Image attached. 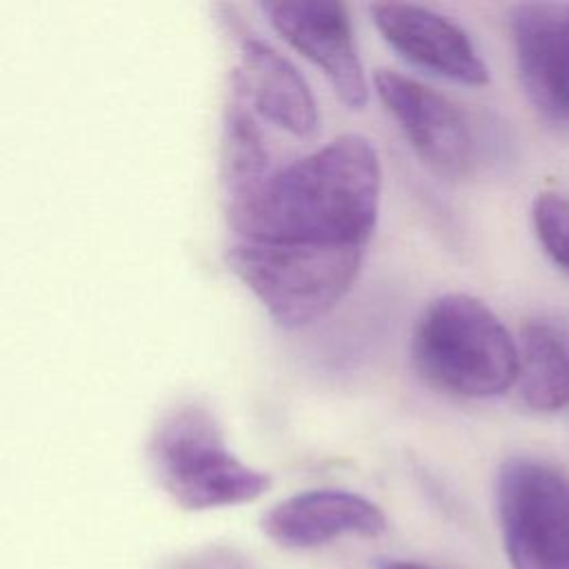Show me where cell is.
I'll return each mask as SVG.
<instances>
[{
  "label": "cell",
  "mask_w": 569,
  "mask_h": 569,
  "mask_svg": "<svg viewBox=\"0 0 569 569\" xmlns=\"http://www.w3.org/2000/svg\"><path fill=\"white\" fill-rule=\"evenodd\" d=\"M380 182L373 144L345 133L236 198L231 220L249 242L365 249L378 222Z\"/></svg>",
  "instance_id": "cell-1"
},
{
  "label": "cell",
  "mask_w": 569,
  "mask_h": 569,
  "mask_svg": "<svg viewBox=\"0 0 569 569\" xmlns=\"http://www.w3.org/2000/svg\"><path fill=\"white\" fill-rule=\"evenodd\" d=\"M411 360L436 389L460 398H493L518 378V345L478 298L445 293L418 318Z\"/></svg>",
  "instance_id": "cell-2"
},
{
  "label": "cell",
  "mask_w": 569,
  "mask_h": 569,
  "mask_svg": "<svg viewBox=\"0 0 569 569\" xmlns=\"http://www.w3.org/2000/svg\"><path fill=\"white\" fill-rule=\"evenodd\" d=\"M362 247L240 242L231 264L260 298L271 318L300 329L327 316L351 289Z\"/></svg>",
  "instance_id": "cell-3"
},
{
  "label": "cell",
  "mask_w": 569,
  "mask_h": 569,
  "mask_svg": "<svg viewBox=\"0 0 569 569\" xmlns=\"http://www.w3.org/2000/svg\"><path fill=\"white\" fill-rule=\"evenodd\" d=\"M498 518L511 569H569V473L516 456L496 482Z\"/></svg>",
  "instance_id": "cell-4"
},
{
  "label": "cell",
  "mask_w": 569,
  "mask_h": 569,
  "mask_svg": "<svg viewBox=\"0 0 569 569\" xmlns=\"http://www.w3.org/2000/svg\"><path fill=\"white\" fill-rule=\"evenodd\" d=\"M373 87L425 164L445 178H462L471 171L473 136L451 100L391 69H378Z\"/></svg>",
  "instance_id": "cell-5"
},
{
  "label": "cell",
  "mask_w": 569,
  "mask_h": 569,
  "mask_svg": "<svg viewBox=\"0 0 569 569\" xmlns=\"http://www.w3.org/2000/svg\"><path fill=\"white\" fill-rule=\"evenodd\" d=\"M271 27L331 82L340 102L360 109L367 102V80L358 56L349 9L336 0L262 2Z\"/></svg>",
  "instance_id": "cell-6"
},
{
  "label": "cell",
  "mask_w": 569,
  "mask_h": 569,
  "mask_svg": "<svg viewBox=\"0 0 569 569\" xmlns=\"http://www.w3.org/2000/svg\"><path fill=\"white\" fill-rule=\"evenodd\" d=\"M369 11L378 33L409 64L467 87L489 82L467 31L447 16L405 2H376Z\"/></svg>",
  "instance_id": "cell-7"
},
{
  "label": "cell",
  "mask_w": 569,
  "mask_h": 569,
  "mask_svg": "<svg viewBox=\"0 0 569 569\" xmlns=\"http://www.w3.org/2000/svg\"><path fill=\"white\" fill-rule=\"evenodd\" d=\"M518 76L533 107L569 127V31L565 7L527 2L509 18Z\"/></svg>",
  "instance_id": "cell-8"
},
{
  "label": "cell",
  "mask_w": 569,
  "mask_h": 569,
  "mask_svg": "<svg viewBox=\"0 0 569 569\" xmlns=\"http://www.w3.org/2000/svg\"><path fill=\"white\" fill-rule=\"evenodd\" d=\"M385 513L369 498L345 489L296 493L262 518L264 533L284 549H311L340 536H380Z\"/></svg>",
  "instance_id": "cell-9"
},
{
  "label": "cell",
  "mask_w": 569,
  "mask_h": 569,
  "mask_svg": "<svg viewBox=\"0 0 569 569\" xmlns=\"http://www.w3.org/2000/svg\"><path fill=\"white\" fill-rule=\"evenodd\" d=\"M169 473L176 496L191 509L249 502L271 487L264 471L236 460L204 422L193 425L171 451Z\"/></svg>",
  "instance_id": "cell-10"
},
{
  "label": "cell",
  "mask_w": 569,
  "mask_h": 569,
  "mask_svg": "<svg viewBox=\"0 0 569 569\" xmlns=\"http://www.w3.org/2000/svg\"><path fill=\"white\" fill-rule=\"evenodd\" d=\"M242 53V84L256 109L291 136H311L318 129V107L302 73L260 40H247Z\"/></svg>",
  "instance_id": "cell-11"
},
{
  "label": "cell",
  "mask_w": 569,
  "mask_h": 569,
  "mask_svg": "<svg viewBox=\"0 0 569 569\" xmlns=\"http://www.w3.org/2000/svg\"><path fill=\"white\" fill-rule=\"evenodd\" d=\"M516 382L520 400L531 411L553 413L569 405V349L553 327H522Z\"/></svg>",
  "instance_id": "cell-12"
},
{
  "label": "cell",
  "mask_w": 569,
  "mask_h": 569,
  "mask_svg": "<svg viewBox=\"0 0 569 569\" xmlns=\"http://www.w3.org/2000/svg\"><path fill=\"white\" fill-rule=\"evenodd\" d=\"M269 176V153L253 120L240 109L229 122V180L236 198L256 189Z\"/></svg>",
  "instance_id": "cell-13"
},
{
  "label": "cell",
  "mask_w": 569,
  "mask_h": 569,
  "mask_svg": "<svg viewBox=\"0 0 569 569\" xmlns=\"http://www.w3.org/2000/svg\"><path fill=\"white\" fill-rule=\"evenodd\" d=\"M531 220L549 260L569 276V198L551 191L538 193Z\"/></svg>",
  "instance_id": "cell-14"
},
{
  "label": "cell",
  "mask_w": 569,
  "mask_h": 569,
  "mask_svg": "<svg viewBox=\"0 0 569 569\" xmlns=\"http://www.w3.org/2000/svg\"><path fill=\"white\" fill-rule=\"evenodd\" d=\"M187 569H251L242 558L229 553H213L209 558H198L187 562Z\"/></svg>",
  "instance_id": "cell-15"
},
{
  "label": "cell",
  "mask_w": 569,
  "mask_h": 569,
  "mask_svg": "<svg viewBox=\"0 0 569 569\" xmlns=\"http://www.w3.org/2000/svg\"><path fill=\"white\" fill-rule=\"evenodd\" d=\"M380 569H431V567H425L420 562H409V560H385Z\"/></svg>",
  "instance_id": "cell-16"
},
{
  "label": "cell",
  "mask_w": 569,
  "mask_h": 569,
  "mask_svg": "<svg viewBox=\"0 0 569 569\" xmlns=\"http://www.w3.org/2000/svg\"><path fill=\"white\" fill-rule=\"evenodd\" d=\"M565 22H567V31H569V7H565Z\"/></svg>",
  "instance_id": "cell-17"
}]
</instances>
